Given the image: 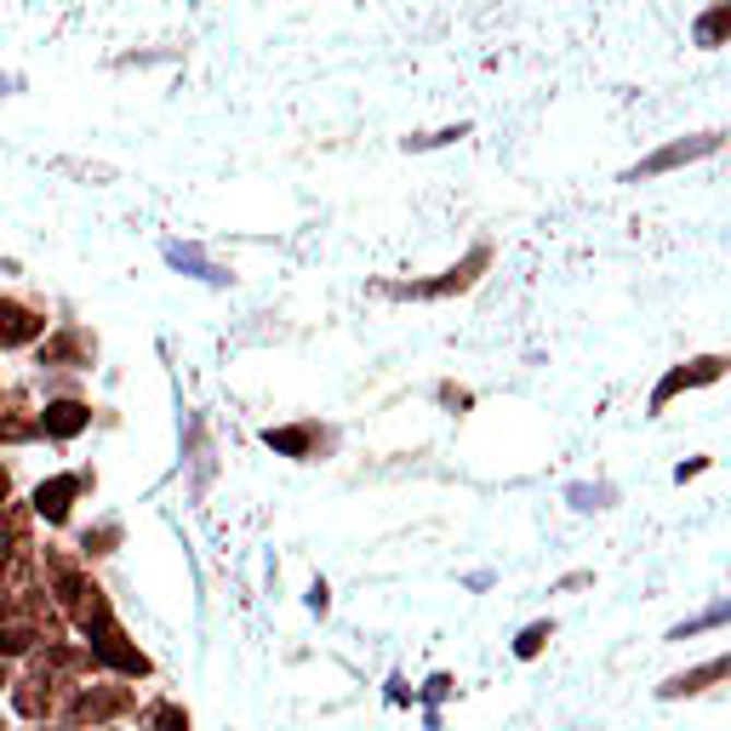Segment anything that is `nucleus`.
<instances>
[{
  "label": "nucleus",
  "instance_id": "6",
  "mask_svg": "<svg viewBox=\"0 0 731 731\" xmlns=\"http://www.w3.org/2000/svg\"><path fill=\"white\" fill-rule=\"evenodd\" d=\"M35 423H40V435H52V440H74L92 423V406H81V400H52Z\"/></svg>",
  "mask_w": 731,
  "mask_h": 731
},
{
  "label": "nucleus",
  "instance_id": "20",
  "mask_svg": "<svg viewBox=\"0 0 731 731\" xmlns=\"http://www.w3.org/2000/svg\"><path fill=\"white\" fill-rule=\"evenodd\" d=\"M46 663H52V669H86V658H81V651H69V646L46 651Z\"/></svg>",
  "mask_w": 731,
  "mask_h": 731
},
{
  "label": "nucleus",
  "instance_id": "13",
  "mask_svg": "<svg viewBox=\"0 0 731 731\" xmlns=\"http://www.w3.org/2000/svg\"><path fill=\"white\" fill-rule=\"evenodd\" d=\"M726 674V658H715L709 669H692V674H674L669 686H663V697H692V692H703L709 680H720Z\"/></svg>",
  "mask_w": 731,
  "mask_h": 731
},
{
  "label": "nucleus",
  "instance_id": "9",
  "mask_svg": "<svg viewBox=\"0 0 731 731\" xmlns=\"http://www.w3.org/2000/svg\"><path fill=\"white\" fill-rule=\"evenodd\" d=\"M35 435H40V423H35V417H23V400H17V394L0 400V440L17 446V440H35Z\"/></svg>",
  "mask_w": 731,
  "mask_h": 731
},
{
  "label": "nucleus",
  "instance_id": "7",
  "mask_svg": "<svg viewBox=\"0 0 731 731\" xmlns=\"http://www.w3.org/2000/svg\"><path fill=\"white\" fill-rule=\"evenodd\" d=\"M486 263H492V251H469V258H463L458 269H446L440 281H428V286H400V292H412V297H446V292H463Z\"/></svg>",
  "mask_w": 731,
  "mask_h": 731
},
{
  "label": "nucleus",
  "instance_id": "1",
  "mask_svg": "<svg viewBox=\"0 0 731 731\" xmlns=\"http://www.w3.org/2000/svg\"><path fill=\"white\" fill-rule=\"evenodd\" d=\"M720 149V132H697V138H680L669 149H658V155H646L635 172H628V184H640V178H658V172H674V166H686V161H703V155H715Z\"/></svg>",
  "mask_w": 731,
  "mask_h": 731
},
{
  "label": "nucleus",
  "instance_id": "4",
  "mask_svg": "<svg viewBox=\"0 0 731 731\" xmlns=\"http://www.w3.org/2000/svg\"><path fill=\"white\" fill-rule=\"evenodd\" d=\"M46 332V320L30 309V304H12V297H0V349H23Z\"/></svg>",
  "mask_w": 731,
  "mask_h": 731
},
{
  "label": "nucleus",
  "instance_id": "12",
  "mask_svg": "<svg viewBox=\"0 0 731 731\" xmlns=\"http://www.w3.org/2000/svg\"><path fill=\"white\" fill-rule=\"evenodd\" d=\"M726 30H731V0H715L709 12L697 17V46H726Z\"/></svg>",
  "mask_w": 731,
  "mask_h": 731
},
{
  "label": "nucleus",
  "instance_id": "17",
  "mask_svg": "<svg viewBox=\"0 0 731 731\" xmlns=\"http://www.w3.org/2000/svg\"><path fill=\"white\" fill-rule=\"evenodd\" d=\"M549 635H554V623H532V628L515 640V658H538V651L549 646Z\"/></svg>",
  "mask_w": 731,
  "mask_h": 731
},
{
  "label": "nucleus",
  "instance_id": "24",
  "mask_svg": "<svg viewBox=\"0 0 731 731\" xmlns=\"http://www.w3.org/2000/svg\"><path fill=\"white\" fill-rule=\"evenodd\" d=\"M7 606H12V600H7V594H0V617H7Z\"/></svg>",
  "mask_w": 731,
  "mask_h": 731
},
{
  "label": "nucleus",
  "instance_id": "15",
  "mask_svg": "<svg viewBox=\"0 0 731 731\" xmlns=\"http://www.w3.org/2000/svg\"><path fill=\"white\" fill-rule=\"evenodd\" d=\"M58 361H86V338L63 332L58 343H46V349H40V366H58Z\"/></svg>",
  "mask_w": 731,
  "mask_h": 731
},
{
  "label": "nucleus",
  "instance_id": "18",
  "mask_svg": "<svg viewBox=\"0 0 731 731\" xmlns=\"http://www.w3.org/2000/svg\"><path fill=\"white\" fill-rule=\"evenodd\" d=\"M566 497L577 503V509H606V503H612V492H606V486H571Z\"/></svg>",
  "mask_w": 731,
  "mask_h": 731
},
{
  "label": "nucleus",
  "instance_id": "8",
  "mask_svg": "<svg viewBox=\"0 0 731 731\" xmlns=\"http://www.w3.org/2000/svg\"><path fill=\"white\" fill-rule=\"evenodd\" d=\"M166 263H172V269H184V274H194V281H212V286L229 281V274H223L200 246H178V240H172V246H166Z\"/></svg>",
  "mask_w": 731,
  "mask_h": 731
},
{
  "label": "nucleus",
  "instance_id": "11",
  "mask_svg": "<svg viewBox=\"0 0 731 731\" xmlns=\"http://www.w3.org/2000/svg\"><path fill=\"white\" fill-rule=\"evenodd\" d=\"M274 451H286V458H309V451H315V440H320V428H269V435H263Z\"/></svg>",
  "mask_w": 731,
  "mask_h": 731
},
{
  "label": "nucleus",
  "instance_id": "21",
  "mask_svg": "<svg viewBox=\"0 0 731 731\" xmlns=\"http://www.w3.org/2000/svg\"><path fill=\"white\" fill-rule=\"evenodd\" d=\"M12 543H17V520H0V566L12 561Z\"/></svg>",
  "mask_w": 731,
  "mask_h": 731
},
{
  "label": "nucleus",
  "instance_id": "16",
  "mask_svg": "<svg viewBox=\"0 0 731 731\" xmlns=\"http://www.w3.org/2000/svg\"><path fill=\"white\" fill-rule=\"evenodd\" d=\"M143 726H149V731H189V715L178 709V703H155Z\"/></svg>",
  "mask_w": 731,
  "mask_h": 731
},
{
  "label": "nucleus",
  "instance_id": "19",
  "mask_svg": "<svg viewBox=\"0 0 731 731\" xmlns=\"http://www.w3.org/2000/svg\"><path fill=\"white\" fill-rule=\"evenodd\" d=\"M469 138V126H446V132H428V138H406V149H435V143H458Z\"/></svg>",
  "mask_w": 731,
  "mask_h": 731
},
{
  "label": "nucleus",
  "instance_id": "22",
  "mask_svg": "<svg viewBox=\"0 0 731 731\" xmlns=\"http://www.w3.org/2000/svg\"><path fill=\"white\" fill-rule=\"evenodd\" d=\"M7 492H12V481H7V469H0V503H7Z\"/></svg>",
  "mask_w": 731,
  "mask_h": 731
},
{
  "label": "nucleus",
  "instance_id": "5",
  "mask_svg": "<svg viewBox=\"0 0 731 731\" xmlns=\"http://www.w3.org/2000/svg\"><path fill=\"white\" fill-rule=\"evenodd\" d=\"M74 492H81V474H52V481H40V486H35V515L52 520V526H63Z\"/></svg>",
  "mask_w": 731,
  "mask_h": 731
},
{
  "label": "nucleus",
  "instance_id": "3",
  "mask_svg": "<svg viewBox=\"0 0 731 731\" xmlns=\"http://www.w3.org/2000/svg\"><path fill=\"white\" fill-rule=\"evenodd\" d=\"M726 372V361L720 355H703V361H686V366H674L663 384H658V394H651V406H669V400L680 394V389H697V384H715V377Z\"/></svg>",
  "mask_w": 731,
  "mask_h": 731
},
{
  "label": "nucleus",
  "instance_id": "10",
  "mask_svg": "<svg viewBox=\"0 0 731 731\" xmlns=\"http://www.w3.org/2000/svg\"><path fill=\"white\" fill-rule=\"evenodd\" d=\"M12 703H17V715H30V720L52 715V680H23L12 692Z\"/></svg>",
  "mask_w": 731,
  "mask_h": 731
},
{
  "label": "nucleus",
  "instance_id": "2",
  "mask_svg": "<svg viewBox=\"0 0 731 731\" xmlns=\"http://www.w3.org/2000/svg\"><path fill=\"white\" fill-rule=\"evenodd\" d=\"M126 709H132V692H126V686H86L81 697L69 703V720L74 726H97V720L126 715Z\"/></svg>",
  "mask_w": 731,
  "mask_h": 731
},
{
  "label": "nucleus",
  "instance_id": "14",
  "mask_svg": "<svg viewBox=\"0 0 731 731\" xmlns=\"http://www.w3.org/2000/svg\"><path fill=\"white\" fill-rule=\"evenodd\" d=\"M35 628L30 623H0V663H7V658H23V651H35Z\"/></svg>",
  "mask_w": 731,
  "mask_h": 731
},
{
  "label": "nucleus",
  "instance_id": "23",
  "mask_svg": "<svg viewBox=\"0 0 731 731\" xmlns=\"http://www.w3.org/2000/svg\"><path fill=\"white\" fill-rule=\"evenodd\" d=\"M0 686H12V680H7V663H0Z\"/></svg>",
  "mask_w": 731,
  "mask_h": 731
}]
</instances>
